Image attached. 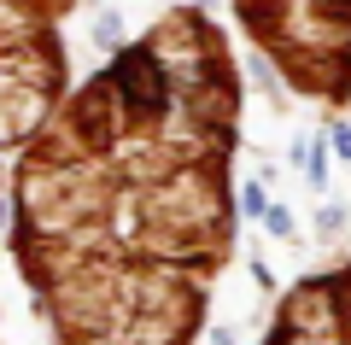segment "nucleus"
Segmentation results:
<instances>
[{
	"label": "nucleus",
	"instance_id": "nucleus-1",
	"mask_svg": "<svg viewBox=\"0 0 351 345\" xmlns=\"http://www.w3.org/2000/svg\"><path fill=\"white\" fill-rule=\"evenodd\" d=\"M240 64L176 6L12 164V258L53 345H193L234 252Z\"/></svg>",
	"mask_w": 351,
	"mask_h": 345
},
{
	"label": "nucleus",
	"instance_id": "nucleus-2",
	"mask_svg": "<svg viewBox=\"0 0 351 345\" xmlns=\"http://www.w3.org/2000/svg\"><path fill=\"white\" fill-rule=\"evenodd\" d=\"M246 41L304 99L351 106V0H228Z\"/></svg>",
	"mask_w": 351,
	"mask_h": 345
},
{
	"label": "nucleus",
	"instance_id": "nucleus-3",
	"mask_svg": "<svg viewBox=\"0 0 351 345\" xmlns=\"http://www.w3.org/2000/svg\"><path fill=\"white\" fill-rule=\"evenodd\" d=\"M59 24L36 0H0V152H18L71 94Z\"/></svg>",
	"mask_w": 351,
	"mask_h": 345
},
{
	"label": "nucleus",
	"instance_id": "nucleus-4",
	"mask_svg": "<svg viewBox=\"0 0 351 345\" xmlns=\"http://www.w3.org/2000/svg\"><path fill=\"white\" fill-rule=\"evenodd\" d=\"M258 345H351V258L293 281Z\"/></svg>",
	"mask_w": 351,
	"mask_h": 345
},
{
	"label": "nucleus",
	"instance_id": "nucleus-5",
	"mask_svg": "<svg viewBox=\"0 0 351 345\" xmlns=\"http://www.w3.org/2000/svg\"><path fill=\"white\" fill-rule=\"evenodd\" d=\"M36 6H47L53 18H64V12H71V6H76V0H36Z\"/></svg>",
	"mask_w": 351,
	"mask_h": 345
},
{
	"label": "nucleus",
	"instance_id": "nucleus-6",
	"mask_svg": "<svg viewBox=\"0 0 351 345\" xmlns=\"http://www.w3.org/2000/svg\"><path fill=\"white\" fill-rule=\"evenodd\" d=\"M0 187H6V176H0Z\"/></svg>",
	"mask_w": 351,
	"mask_h": 345
}]
</instances>
